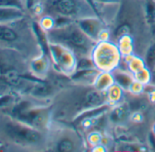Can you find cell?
<instances>
[{
	"instance_id": "obj_18",
	"label": "cell",
	"mask_w": 155,
	"mask_h": 152,
	"mask_svg": "<svg viewBox=\"0 0 155 152\" xmlns=\"http://www.w3.org/2000/svg\"><path fill=\"white\" fill-rule=\"evenodd\" d=\"M142 5L146 21L152 31L155 24V0H143Z\"/></svg>"
},
{
	"instance_id": "obj_29",
	"label": "cell",
	"mask_w": 155,
	"mask_h": 152,
	"mask_svg": "<svg viewBox=\"0 0 155 152\" xmlns=\"http://www.w3.org/2000/svg\"><path fill=\"white\" fill-rule=\"evenodd\" d=\"M153 36H155V24H154V26L152 28V37Z\"/></svg>"
},
{
	"instance_id": "obj_24",
	"label": "cell",
	"mask_w": 155,
	"mask_h": 152,
	"mask_svg": "<svg viewBox=\"0 0 155 152\" xmlns=\"http://www.w3.org/2000/svg\"><path fill=\"white\" fill-rule=\"evenodd\" d=\"M145 86L146 85H142V84H140V83H139L137 81H134V83L131 85V86H130V90L128 92H130L131 94H136V95L141 94V93L145 92Z\"/></svg>"
},
{
	"instance_id": "obj_5",
	"label": "cell",
	"mask_w": 155,
	"mask_h": 152,
	"mask_svg": "<svg viewBox=\"0 0 155 152\" xmlns=\"http://www.w3.org/2000/svg\"><path fill=\"white\" fill-rule=\"evenodd\" d=\"M48 16L53 19L64 18L71 21H77L88 17H99L96 9L88 0H48Z\"/></svg>"
},
{
	"instance_id": "obj_10",
	"label": "cell",
	"mask_w": 155,
	"mask_h": 152,
	"mask_svg": "<svg viewBox=\"0 0 155 152\" xmlns=\"http://www.w3.org/2000/svg\"><path fill=\"white\" fill-rule=\"evenodd\" d=\"M75 22L94 41L109 40L108 26L100 17H88Z\"/></svg>"
},
{
	"instance_id": "obj_4",
	"label": "cell",
	"mask_w": 155,
	"mask_h": 152,
	"mask_svg": "<svg viewBox=\"0 0 155 152\" xmlns=\"http://www.w3.org/2000/svg\"><path fill=\"white\" fill-rule=\"evenodd\" d=\"M47 147L58 152H85L90 150L83 134L73 124L52 121Z\"/></svg>"
},
{
	"instance_id": "obj_17",
	"label": "cell",
	"mask_w": 155,
	"mask_h": 152,
	"mask_svg": "<svg viewBox=\"0 0 155 152\" xmlns=\"http://www.w3.org/2000/svg\"><path fill=\"white\" fill-rule=\"evenodd\" d=\"M108 102L110 105H117L122 101H124L125 97V91L117 84L112 85L107 91H106Z\"/></svg>"
},
{
	"instance_id": "obj_9",
	"label": "cell",
	"mask_w": 155,
	"mask_h": 152,
	"mask_svg": "<svg viewBox=\"0 0 155 152\" xmlns=\"http://www.w3.org/2000/svg\"><path fill=\"white\" fill-rule=\"evenodd\" d=\"M48 50L54 71L67 77H71L77 71L78 58L76 54L71 50L58 43L48 42Z\"/></svg>"
},
{
	"instance_id": "obj_12",
	"label": "cell",
	"mask_w": 155,
	"mask_h": 152,
	"mask_svg": "<svg viewBox=\"0 0 155 152\" xmlns=\"http://www.w3.org/2000/svg\"><path fill=\"white\" fill-rule=\"evenodd\" d=\"M31 69L34 76L40 80H47L52 70V62L50 57L45 53H41L31 62Z\"/></svg>"
},
{
	"instance_id": "obj_11",
	"label": "cell",
	"mask_w": 155,
	"mask_h": 152,
	"mask_svg": "<svg viewBox=\"0 0 155 152\" xmlns=\"http://www.w3.org/2000/svg\"><path fill=\"white\" fill-rule=\"evenodd\" d=\"M131 114L130 107L125 100L110 106L108 111V118L110 125V136L113 129L123 127L129 123Z\"/></svg>"
},
{
	"instance_id": "obj_20",
	"label": "cell",
	"mask_w": 155,
	"mask_h": 152,
	"mask_svg": "<svg viewBox=\"0 0 155 152\" xmlns=\"http://www.w3.org/2000/svg\"><path fill=\"white\" fill-rule=\"evenodd\" d=\"M146 66L151 71L155 67V36L152 37L143 57Z\"/></svg>"
},
{
	"instance_id": "obj_23",
	"label": "cell",
	"mask_w": 155,
	"mask_h": 152,
	"mask_svg": "<svg viewBox=\"0 0 155 152\" xmlns=\"http://www.w3.org/2000/svg\"><path fill=\"white\" fill-rule=\"evenodd\" d=\"M0 7L16 8L23 10V3L21 0H0Z\"/></svg>"
},
{
	"instance_id": "obj_3",
	"label": "cell",
	"mask_w": 155,
	"mask_h": 152,
	"mask_svg": "<svg viewBox=\"0 0 155 152\" xmlns=\"http://www.w3.org/2000/svg\"><path fill=\"white\" fill-rule=\"evenodd\" d=\"M48 42L58 43L71 50L77 58L91 57L96 41L91 39L75 21L46 30Z\"/></svg>"
},
{
	"instance_id": "obj_26",
	"label": "cell",
	"mask_w": 155,
	"mask_h": 152,
	"mask_svg": "<svg viewBox=\"0 0 155 152\" xmlns=\"http://www.w3.org/2000/svg\"><path fill=\"white\" fill-rule=\"evenodd\" d=\"M39 2V0H27V7L28 9H31L33 8H35Z\"/></svg>"
},
{
	"instance_id": "obj_28",
	"label": "cell",
	"mask_w": 155,
	"mask_h": 152,
	"mask_svg": "<svg viewBox=\"0 0 155 152\" xmlns=\"http://www.w3.org/2000/svg\"><path fill=\"white\" fill-rule=\"evenodd\" d=\"M151 131L155 134V120L153 121V123H152V126H151Z\"/></svg>"
},
{
	"instance_id": "obj_22",
	"label": "cell",
	"mask_w": 155,
	"mask_h": 152,
	"mask_svg": "<svg viewBox=\"0 0 155 152\" xmlns=\"http://www.w3.org/2000/svg\"><path fill=\"white\" fill-rule=\"evenodd\" d=\"M134 79L135 81L144 85H148L150 83V78H151V71L148 68L145 67L142 70L139 71L138 72L134 73Z\"/></svg>"
},
{
	"instance_id": "obj_14",
	"label": "cell",
	"mask_w": 155,
	"mask_h": 152,
	"mask_svg": "<svg viewBox=\"0 0 155 152\" xmlns=\"http://www.w3.org/2000/svg\"><path fill=\"white\" fill-rule=\"evenodd\" d=\"M114 83L120 85L124 91H129L131 85L134 83V75L130 71L118 67L111 71Z\"/></svg>"
},
{
	"instance_id": "obj_19",
	"label": "cell",
	"mask_w": 155,
	"mask_h": 152,
	"mask_svg": "<svg viewBox=\"0 0 155 152\" xmlns=\"http://www.w3.org/2000/svg\"><path fill=\"white\" fill-rule=\"evenodd\" d=\"M1 78L3 79L5 84L9 85L11 86H15V87L20 86L25 82L23 80L24 77L20 76L16 71H13V70H9L6 71L5 73H3Z\"/></svg>"
},
{
	"instance_id": "obj_15",
	"label": "cell",
	"mask_w": 155,
	"mask_h": 152,
	"mask_svg": "<svg viewBox=\"0 0 155 152\" xmlns=\"http://www.w3.org/2000/svg\"><path fill=\"white\" fill-rule=\"evenodd\" d=\"M114 79L111 72L101 71L93 84V86L101 92H106L112 85H114Z\"/></svg>"
},
{
	"instance_id": "obj_27",
	"label": "cell",
	"mask_w": 155,
	"mask_h": 152,
	"mask_svg": "<svg viewBox=\"0 0 155 152\" xmlns=\"http://www.w3.org/2000/svg\"><path fill=\"white\" fill-rule=\"evenodd\" d=\"M150 85H152L155 87V67L151 70V78H150Z\"/></svg>"
},
{
	"instance_id": "obj_2",
	"label": "cell",
	"mask_w": 155,
	"mask_h": 152,
	"mask_svg": "<svg viewBox=\"0 0 155 152\" xmlns=\"http://www.w3.org/2000/svg\"><path fill=\"white\" fill-rule=\"evenodd\" d=\"M142 1L121 0L108 29L110 40L116 43L122 36L130 37L135 44L134 54L143 58L152 39V31L146 21Z\"/></svg>"
},
{
	"instance_id": "obj_1",
	"label": "cell",
	"mask_w": 155,
	"mask_h": 152,
	"mask_svg": "<svg viewBox=\"0 0 155 152\" xmlns=\"http://www.w3.org/2000/svg\"><path fill=\"white\" fill-rule=\"evenodd\" d=\"M110 105L106 92L93 85L76 84L69 81L54 96L52 107L53 121L74 124L89 112Z\"/></svg>"
},
{
	"instance_id": "obj_7",
	"label": "cell",
	"mask_w": 155,
	"mask_h": 152,
	"mask_svg": "<svg viewBox=\"0 0 155 152\" xmlns=\"http://www.w3.org/2000/svg\"><path fill=\"white\" fill-rule=\"evenodd\" d=\"M91 59L99 71L111 72L120 66L122 55L116 43L106 40L96 43L91 53Z\"/></svg>"
},
{
	"instance_id": "obj_25",
	"label": "cell",
	"mask_w": 155,
	"mask_h": 152,
	"mask_svg": "<svg viewBox=\"0 0 155 152\" xmlns=\"http://www.w3.org/2000/svg\"><path fill=\"white\" fill-rule=\"evenodd\" d=\"M13 102V97L11 95H2L0 96V108L8 105Z\"/></svg>"
},
{
	"instance_id": "obj_16",
	"label": "cell",
	"mask_w": 155,
	"mask_h": 152,
	"mask_svg": "<svg viewBox=\"0 0 155 152\" xmlns=\"http://www.w3.org/2000/svg\"><path fill=\"white\" fill-rule=\"evenodd\" d=\"M23 16H24L23 10L19 9L0 7V23L15 21L22 19Z\"/></svg>"
},
{
	"instance_id": "obj_8",
	"label": "cell",
	"mask_w": 155,
	"mask_h": 152,
	"mask_svg": "<svg viewBox=\"0 0 155 152\" xmlns=\"http://www.w3.org/2000/svg\"><path fill=\"white\" fill-rule=\"evenodd\" d=\"M6 135L18 144L24 146H38L48 144L45 133L21 121H8L4 126Z\"/></svg>"
},
{
	"instance_id": "obj_6",
	"label": "cell",
	"mask_w": 155,
	"mask_h": 152,
	"mask_svg": "<svg viewBox=\"0 0 155 152\" xmlns=\"http://www.w3.org/2000/svg\"><path fill=\"white\" fill-rule=\"evenodd\" d=\"M13 114L18 120L42 131H48L53 121L51 105L33 106L28 102H22L14 108Z\"/></svg>"
},
{
	"instance_id": "obj_21",
	"label": "cell",
	"mask_w": 155,
	"mask_h": 152,
	"mask_svg": "<svg viewBox=\"0 0 155 152\" xmlns=\"http://www.w3.org/2000/svg\"><path fill=\"white\" fill-rule=\"evenodd\" d=\"M18 39V34L17 32L3 24H0V40L6 41V42H12L15 41Z\"/></svg>"
},
{
	"instance_id": "obj_30",
	"label": "cell",
	"mask_w": 155,
	"mask_h": 152,
	"mask_svg": "<svg viewBox=\"0 0 155 152\" xmlns=\"http://www.w3.org/2000/svg\"><path fill=\"white\" fill-rule=\"evenodd\" d=\"M2 75H3V72H2L1 67H0V78H1V77H2Z\"/></svg>"
},
{
	"instance_id": "obj_13",
	"label": "cell",
	"mask_w": 155,
	"mask_h": 152,
	"mask_svg": "<svg viewBox=\"0 0 155 152\" xmlns=\"http://www.w3.org/2000/svg\"><path fill=\"white\" fill-rule=\"evenodd\" d=\"M100 72H101V71H99L96 68L76 71V72L71 76V77H69V79H70V82H72V83L93 85L97 76L99 75Z\"/></svg>"
}]
</instances>
